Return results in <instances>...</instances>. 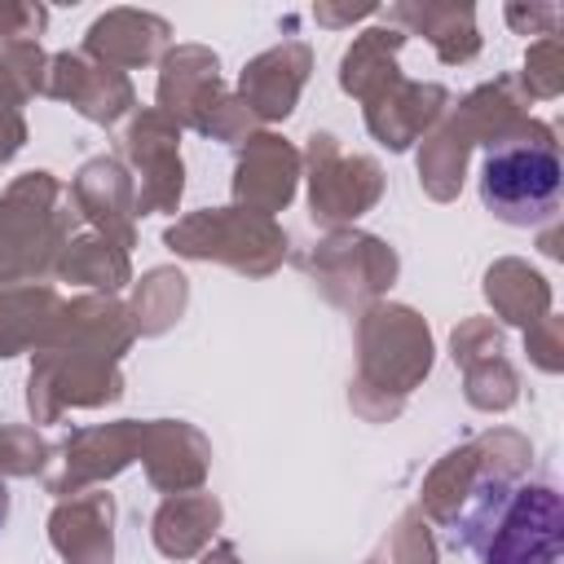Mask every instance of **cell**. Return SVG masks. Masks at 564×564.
Masks as SVG:
<instances>
[{
    "label": "cell",
    "mask_w": 564,
    "mask_h": 564,
    "mask_svg": "<svg viewBox=\"0 0 564 564\" xmlns=\"http://www.w3.org/2000/svg\"><path fill=\"white\" fill-rule=\"evenodd\" d=\"M449 542L476 564H560L564 498L538 471H480L449 516Z\"/></svg>",
    "instance_id": "obj_1"
},
{
    "label": "cell",
    "mask_w": 564,
    "mask_h": 564,
    "mask_svg": "<svg viewBox=\"0 0 564 564\" xmlns=\"http://www.w3.org/2000/svg\"><path fill=\"white\" fill-rule=\"evenodd\" d=\"M564 167L560 150L546 137H507L485 150L480 163V203L502 225H542L560 207Z\"/></svg>",
    "instance_id": "obj_2"
},
{
    "label": "cell",
    "mask_w": 564,
    "mask_h": 564,
    "mask_svg": "<svg viewBox=\"0 0 564 564\" xmlns=\"http://www.w3.org/2000/svg\"><path fill=\"white\" fill-rule=\"evenodd\" d=\"M9 524V480L0 476V529Z\"/></svg>",
    "instance_id": "obj_3"
}]
</instances>
